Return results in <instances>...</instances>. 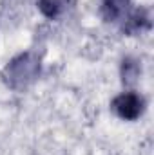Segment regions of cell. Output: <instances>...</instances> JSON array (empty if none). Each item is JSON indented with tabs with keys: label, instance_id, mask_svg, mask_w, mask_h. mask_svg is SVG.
<instances>
[{
	"label": "cell",
	"instance_id": "6da1fadb",
	"mask_svg": "<svg viewBox=\"0 0 154 155\" xmlns=\"http://www.w3.org/2000/svg\"><path fill=\"white\" fill-rule=\"evenodd\" d=\"M42 72V58L33 51L16 54L2 71V81L15 92L27 90Z\"/></svg>",
	"mask_w": 154,
	"mask_h": 155
},
{
	"label": "cell",
	"instance_id": "7a4b0ae2",
	"mask_svg": "<svg viewBox=\"0 0 154 155\" xmlns=\"http://www.w3.org/2000/svg\"><path fill=\"white\" fill-rule=\"evenodd\" d=\"M111 108L123 121H136L145 112V97L138 94L136 90H127V92L118 94L113 99Z\"/></svg>",
	"mask_w": 154,
	"mask_h": 155
},
{
	"label": "cell",
	"instance_id": "3957f363",
	"mask_svg": "<svg viewBox=\"0 0 154 155\" xmlns=\"http://www.w3.org/2000/svg\"><path fill=\"white\" fill-rule=\"evenodd\" d=\"M132 13V0H102V15L107 22H125Z\"/></svg>",
	"mask_w": 154,
	"mask_h": 155
},
{
	"label": "cell",
	"instance_id": "277c9868",
	"mask_svg": "<svg viewBox=\"0 0 154 155\" xmlns=\"http://www.w3.org/2000/svg\"><path fill=\"white\" fill-rule=\"evenodd\" d=\"M37 2H38L42 15L47 18H53V20L62 16L64 13H67L75 4V0H37Z\"/></svg>",
	"mask_w": 154,
	"mask_h": 155
},
{
	"label": "cell",
	"instance_id": "5b68a950",
	"mask_svg": "<svg viewBox=\"0 0 154 155\" xmlns=\"http://www.w3.org/2000/svg\"><path fill=\"white\" fill-rule=\"evenodd\" d=\"M121 76H123V83L132 85V83L138 79V76H140V65H138V61H134V60H131V58L123 60Z\"/></svg>",
	"mask_w": 154,
	"mask_h": 155
}]
</instances>
